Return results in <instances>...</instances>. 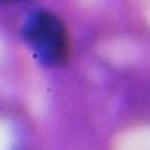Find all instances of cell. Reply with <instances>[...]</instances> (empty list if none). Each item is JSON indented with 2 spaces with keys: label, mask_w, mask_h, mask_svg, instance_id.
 Wrapping results in <instances>:
<instances>
[{
  "label": "cell",
  "mask_w": 150,
  "mask_h": 150,
  "mask_svg": "<svg viewBox=\"0 0 150 150\" xmlns=\"http://www.w3.org/2000/svg\"><path fill=\"white\" fill-rule=\"evenodd\" d=\"M23 37L40 63L58 66L68 58L69 39L63 21L47 10H39L26 20Z\"/></svg>",
  "instance_id": "cell-1"
},
{
  "label": "cell",
  "mask_w": 150,
  "mask_h": 150,
  "mask_svg": "<svg viewBox=\"0 0 150 150\" xmlns=\"http://www.w3.org/2000/svg\"><path fill=\"white\" fill-rule=\"evenodd\" d=\"M4 2H15V0H4Z\"/></svg>",
  "instance_id": "cell-2"
}]
</instances>
